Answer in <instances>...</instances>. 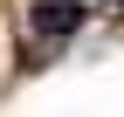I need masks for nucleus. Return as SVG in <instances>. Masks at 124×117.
Here are the masks:
<instances>
[{"label": "nucleus", "mask_w": 124, "mask_h": 117, "mask_svg": "<svg viewBox=\"0 0 124 117\" xmlns=\"http://www.w3.org/2000/svg\"><path fill=\"white\" fill-rule=\"evenodd\" d=\"M83 14L90 7H76V0H35V35H76Z\"/></svg>", "instance_id": "obj_1"}, {"label": "nucleus", "mask_w": 124, "mask_h": 117, "mask_svg": "<svg viewBox=\"0 0 124 117\" xmlns=\"http://www.w3.org/2000/svg\"><path fill=\"white\" fill-rule=\"evenodd\" d=\"M117 7H124V0H117Z\"/></svg>", "instance_id": "obj_2"}]
</instances>
